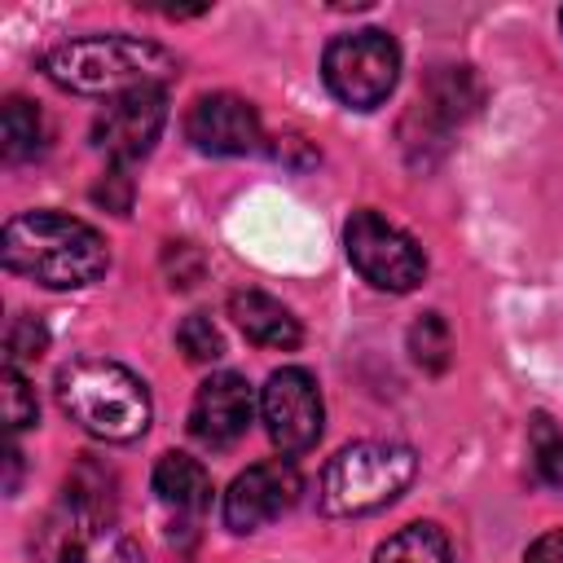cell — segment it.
<instances>
[{
  "label": "cell",
  "instance_id": "1",
  "mask_svg": "<svg viewBox=\"0 0 563 563\" xmlns=\"http://www.w3.org/2000/svg\"><path fill=\"white\" fill-rule=\"evenodd\" d=\"M0 260L9 273L48 286V290H79L92 286L110 268L106 238L75 216L62 211H22L0 233Z\"/></svg>",
  "mask_w": 563,
  "mask_h": 563
},
{
  "label": "cell",
  "instance_id": "2",
  "mask_svg": "<svg viewBox=\"0 0 563 563\" xmlns=\"http://www.w3.org/2000/svg\"><path fill=\"white\" fill-rule=\"evenodd\" d=\"M44 75L79 97H123L136 88H163L176 75V57L141 35H75L44 53Z\"/></svg>",
  "mask_w": 563,
  "mask_h": 563
},
{
  "label": "cell",
  "instance_id": "3",
  "mask_svg": "<svg viewBox=\"0 0 563 563\" xmlns=\"http://www.w3.org/2000/svg\"><path fill=\"white\" fill-rule=\"evenodd\" d=\"M57 405L79 431H88V435H97L106 444L141 440L150 418H154L145 383L128 365L101 361V356H79L70 365H62Z\"/></svg>",
  "mask_w": 563,
  "mask_h": 563
},
{
  "label": "cell",
  "instance_id": "4",
  "mask_svg": "<svg viewBox=\"0 0 563 563\" xmlns=\"http://www.w3.org/2000/svg\"><path fill=\"white\" fill-rule=\"evenodd\" d=\"M418 475V457L409 444L396 440H356L339 449L317 484V501L325 515H374L391 506Z\"/></svg>",
  "mask_w": 563,
  "mask_h": 563
},
{
  "label": "cell",
  "instance_id": "5",
  "mask_svg": "<svg viewBox=\"0 0 563 563\" xmlns=\"http://www.w3.org/2000/svg\"><path fill=\"white\" fill-rule=\"evenodd\" d=\"M321 79L347 110H378L400 79V48L387 31L374 26L334 35L321 57Z\"/></svg>",
  "mask_w": 563,
  "mask_h": 563
},
{
  "label": "cell",
  "instance_id": "6",
  "mask_svg": "<svg viewBox=\"0 0 563 563\" xmlns=\"http://www.w3.org/2000/svg\"><path fill=\"white\" fill-rule=\"evenodd\" d=\"M343 246H347V260L352 268L374 286V290H387V295H409L422 286L427 277V255L422 246L396 229L391 220H383L378 211L361 207L347 216L343 224Z\"/></svg>",
  "mask_w": 563,
  "mask_h": 563
},
{
  "label": "cell",
  "instance_id": "7",
  "mask_svg": "<svg viewBox=\"0 0 563 563\" xmlns=\"http://www.w3.org/2000/svg\"><path fill=\"white\" fill-rule=\"evenodd\" d=\"M35 563H145L114 515L62 501L35 532Z\"/></svg>",
  "mask_w": 563,
  "mask_h": 563
},
{
  "label": "cell",
  "instance_id": "8",
  "mask_svg": "<svg viewBox=\"0 0 563 563\" xmlns=\"http://www.w3.org/2000/svg\"><path fill=\"white\" fill-rule=\"evenodd\" d=\"M260 418L268 440L282 453H308L321 440V422H325V405H321V387L308 369L286 365L273 369L268 383L260 387Z\"/></svg>",
  "mask_w": 563,
  "mask_h": 563
},
{
  "label": "cell",
  "instance_id": "9",
  "mask_svg": "<svg viewBox=\"0 0 563 563\" xmlns=\"http://www.w3.org/2000/svg\"><path fill=\"white\" fill-rule=\"evenodd\" d=\"M163 123H167V92L163 88H136V92L106 101V110L92 123V141L114 167H128L154 150Z\"/></svg>",
  "mask_w": 563,
  "mask_h": 563
},
{
  "label": "cell",
  "instance_id": "10",
  "mask_svg": "<svg viewBox=\"0 0 563 563\" xmlns=\"http://www.w3.org/2000/svg\"><path fill=\"white\" fill-rule=\"evenodd\" d=\"M299 493H303V479H299L295 462H286V457L255 462L224 493V528H233V532H260L264 523L282 519L299 501Z\"/></svg>",
  "mask_w": 563,
  "mask_h": 563
},
{
  "label": "cell",
  "instance_id": "11",
  "mask_svg": "<svg viewBox=\"0 0 563 563\" xmlns=\"http://www.w3.org/2000/svg\"><path fill=\"white\" fill-rule=\"evenodd\" d=\"M251 413H255V391L242 374L233 369H220L211 374L198 391H194V405H189V435L202 444V449H233L246 427H251Z\"/></svg>",
  "mask_w": 563,
  "mask_h": 563
},
{
  "label": "cell",
  "instance_id": "12",
  "mask_svg": "<svg viewBox=\"0 0 563 563\" xmlns=\"http://www.w3.org/2000/svg\"><path fill=\"white\" fill-rule=\"evenodd\" d=\"M185 136L202 154H251L264 145V128L251 101L233 92H207L185 114Z\"/></svg>",
  "mask_w": 563,
  "mask_h": 563
},
{
  "label": "cell",
  "instance_id": "13",
  "mask_svg": "<svg viewBox=\"0 0 563 563\" xmlns=\"http://www.w3.org/2000/svg\"><path fill=\"white\" fill-rule=\"evenodd\" d=\"M229 317H233V325H238L251 343H260V347L295 352V347L303 343L299 317H295L286 303H277L273 295H264V290H233V295H229Z\"/></svg>",
  "mask_w": 563,
  "mask_h": 563
},
{
  "label": "cell",
  "instance_id": "14",
  "mask_svg": "<svg viewBox=\"0 0 563 563\" xmlns=\"http://www.w3.org/2000/svg\"><path fill=\"white\" fill-rule=\"evenodd\" d=\"M154 493L167 506V515L176 519H202V510L211 506V475L198 457L189 453H163L154 462Z\"/></svg>",
  "mask_w": 563,
  "mask_h": 563
},
{
  "label": "cell",
  "instance_id": "15",
  "mask_svg": "<svg viewBox=\"0 0 563 563\" xmlns=\"http://www.w3.org/2000/svg\"><path fill=\"white\" fill-rule=\"evenodd\" d=\"M475 101H479V88H475L471 70L466 66H444L427 79V88L418 97V114L427 123H440V132H449L453 123H462L475 110Z\"/></svg>",
  "mask_w": 563,
  "mask_h": 563
},
{
  "label": "cell",
  "instance_id": "16",
  "mask_svg": "<svg viewBox=\"0 0 563 563\" xmlns=\"http://www.w3.org/2000/svg\"><path fill=\"white\" fill-rule=\"evenodd\" d=\"M374 563H453V545L435 523H405L374 550Z\"/></svg>",
  "mask_w": 563,
  "mask_h": 563
},
{
  "label": "cell",
  "instance_id": "17",
  "mask_svg": "<svg viewBox=\"0 0 563 563\" xmlns=\"http://www.w3.org/2000/svg\"><path fill=\"white\" fill-rule=\"evenodd\" d=\"M0 136H4V158L26 163L44 150V119L26 97H9L0 114Z\"/></svg>",
  "mask_w": 563,
  "mask_h": 563
},
{
  "label": "cell",
  "instance_id": "18",
  "mask_svg": "<svg viewBox=\"0 0 563 563\" xmlns=\"http://www.w3.org/2000/svg\"><path fill=\"white\" fill-rule=\"evenodd\" d=\"M409 356L422 374H444L449 361H453V334H449V321L440 312H422L413 325H409Z\"/></svg>",
  "mask_w": 563,
  "mask_h": 563
},
{
  "label": "cell",
  "instance_id": "19",
  "mask_svg": "<svg viewBox=\"0 0 563 563\" xmlns=\"http://www.w3.org/2000/svg\"><path fill=\"white\" fill-rule=\"evenodd\" d=\"M0 409H4V427H9V435L35 427V418H40L35 387L22 378L18 365H4V374H0Z\"/></svg>",
  "mask_w": 563,
  "mask_h": 563
},
{
  "label": "cell",
  "instance_id": "20",
  "mask_svg": "<svg viewBox=\"0 0 563 563\" xmlns=\"http://www.w3.org/2000/svg\"><path fill=\"white\" fill-rule=\"evenodd\" d=\"M532 466H537V479L545 488L563 493V431L550 418L532 422Z\"/></svg>",
  "mask_w": 563,
  "mask_h": 563
},
{
  "label": "cell",
  "instance_id": "21",
  "mask_svg": "<svg viewBox=\"0 0 563 563\" xmlns=\"http://www.w3.org/2000/svg\"><path fill=\"white\" fill-rule=\"evenodd\" d=\"M176 343H180V352H185L189 361H198V365H211V361H220V352H224V339H220V330H216V321H211L207 312H189V317L180 321V330H176Z\"/></svg>",
  "mask_w": 563,
  "mask_h": 563
},
{
  "label": "cell",
  "instance_id": "22",
  "mask_svg": "<svg viewBox=\"0 0 563 563\" xmlns=\"http://www.w3.org/2000/svg\"><path fill=\"white\" fill-rule=\"evenodd\" d=\"M48 347V330L35 321V317H26V312H18L13 321H9V334H4V352H9V365H22V361H35L40 352Z\"/></svg>",
  "mask_w": 563,
  "mask_h": 563
},
{
  "label": "cell",
  "instance_id": "23",
  "mask_svg": "<svg viewBox=\"0 0 563 563\" xmlns=\"http://www.w3.org/2000/svg\"><path fill=\"white\" fill-rule=\"evenodd\" d=\"M523 563H563V528H554V532H541V537L528 545Z\"/></svg>",
  "mask_w": 563,
  "mask_h": 563
},
{
  "label": "cell",
  "instance_id": "24",
  "mask_svg": "<svg viewBox=\"0 0 563 563\" xmlns=\"http://www.w3.org/2000/svg\"><path fill=\"white\" fill-rule=\"evenodd\" d=\"M18 471H22V453H18V449H9V484H4L9 493L18 488Z\"/></svg>",
  "mask_w": 563,
  "mask_h": 563
},
{
  "label": "cell",
  "instance_id": "25",
  "mask_svg": "<svg viewBox=\"0 0 563 563\" xmlns=\"http://www.w3.org/2000/svg\"><path fill=\"white\" fill-rule=\"evenodd\" d=\"M559 26H563V13H559Z\"/></svg>",
  "mask_w": 563,
  "mask_h": 563
}]
</instances>
